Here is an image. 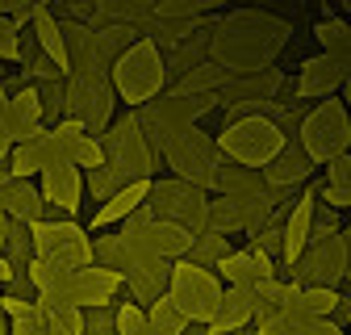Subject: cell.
<instances>
[{
  "label": "cell",
  "instance_id": "44dd1931",
  "mask_svg": "<svg viewBox=\"0 0 351 335\" xmlns=\"http://www.w3.org/2000/svg\"><path fill=\"white\" fill-rule=\"evenodd\" d=\"M314 38H318L322 55H330L335 63H343V67L351 71V21H347V17H339L335 9H326L322 21L314 25Z\"/></svg>",
  "mask_w": 351,
  "mask_h": 335
},
{
  "label": "cell",
  "instance_id": "7bdbcfd3",
  "mask_svg": "<svg viewBox=\"0 0 351 335\" xmlns=\"http://www.w3.org/2000/svg\"><path fill=\"white\" fill-rule=\"evenodd\" d=\"M9 113V89H5V80H0V117Z\"/></svg>",
  "mask_w": 351,
  "mask_h": 335
},
{
  "label": "cell",
  "instance_id": "b9f144b4",
  "mask_svg": "<svg viewBox=\"0 0 351 335\" xmlns=\"http://www.w3.org/2000/svg\"><path fill=\"white\" fill-rule=\"evenodd\" d=\"M339 101H343V109L351 113V71H347V80H343V93H339Z\"/></svg>",
  "mask_w": 351,
  "mask_h": 335
},
{
  "label": "cell",
  "instance_id": "60d3db41",
  "mask_svg": "<svg viewBox=\"0 0 351 335\" xmlns=\"http://www.w3.org/2000/svg\"><path fill=\"white\" fill-rule=\"evenodd\" d=\"M339 239H343V256H347V277H343V281L351 285V227H343V231H339Z\"/></svg>",
  "mask_w": 351,
  "mask_h": 335
},
{
  "label": "cell",
  "instance_id": "8d00e7d4",
  "mask_svg": "<svg viewBox=\"0 0 351 335\" xmlns=\"http://www.w3.org/2000/svg\"><path fill=\"white\" fill-rule=\"evenodd\" d=\"M0 310H5L9 323H17V319H34V314H38V306H34L29 298H13V293H0Z\"/></svg>",
  "mask_w": 351,
  "mask_h": 335
},
{
  "label": "cell",
  "instance_id": "f1b7e54d",
  "mask_svg": "<svg viewBox=\"0 0 351 335\" xmlns=\"http://www.w3.org/2000/svg\"><path fill=\"white\" fill-rule=\"evenodd\" d=\"M301 310H305V319H335V310H339V289L305 285L301 289Z\"/></svg>",
  "mask_w": 351,
  "mask_h": 335
},
{
  "label": "cell",
  "instance_id": "ba28073f",
  "mask_svg": "<svg viewBox=\"0 0 351 335\" xmlns=\"http://www.w3.org/2000/svg\"><path fill=\"white\" fill-rule=\"evenodd\" d=\"M159 159H167V168H171V176H176V181H189V185L205 189L209 197H213L217 168L226 163L222 151H217V143H213V135H205L201 126H193L189 135H180V139H176Z\"/></svg>",
  "mask_w": 351,
  "mask_h": 335
},
{
  "label": "cell",
  "instance_id": "484cf974",
  "mask_svg": "<svg viewBox=\"0 0 351 335\" xmlns=\"http://www.w3.org/2000/svg\"><path fill=\"white\" fill-rule=\"evenodd\" d=\"M67 273H71V268H63V264L51 260V256H38V251H34V260L25 264V277H29L34 293H63Z\"/></svg>",
  "mask_w": 351,
  "mask_h": 335
},
{
  "label": "cell",
  "instance_id": "8fae6325",
  "mask_svg": "<svg viewBox=\"0 0 351 335\" xmlns=\"http://www.w3.org/2000/svg\"><path fill=\"white\" fill-rule=\"evenodd\" d=\"M343 277H347V256H343V239L339 235H326V239L305 243L301 260L289 268V281L322 285V289H339Z\"/></svg>",
  "mask_w": 351,
  "mask_h": 335
},
{
  "label": "cell",
  "instance_id": "ffe728a7",
  "mask_svg": "<svg viewBox=\"0 0 351 335\" xmlns=\"http://www.w3.org/2000/svg\"><path fill=\"white\" fill-rule=\"evenodd\" d=\"M29 34H34V42L42 47V55H47L63 76H67V42H63V21L51 13V5H38V13H34V21H29Z\"/></svg>",
  "mask_w": 351,
  "mask_h": 335
},
{
  "label": "cell",
  "instance_id": "ab89813d",
  "mask_svg": "<svg viewBox=\"0 0 351 335\" xmlns=\"http://www.w3.org/2000/svg\"><path fill=\"white\" fill-rule=\"evenodd\" d=\"M9 335H51V331H47V323H42V314H34V319H17L9 327Z\"/></svg>",
  "mask_w": 351,
  "mask_h": 335
},
{
  "label": "cell",
  "instance_id": "e0dca14e",
  "mask_svg": "<svg viewBox=\"0 0 351 335\" xmlns=\"http://www.w3.org/2000/svg\"><path fill=\"white\" fill-rule=\"evenodd\" d=\"M0 209L13 218V222H25V227H34V222H47V201H42V189L34 185V181H5L0 185Z\"/></svg>",
  "mask_w": 351,
  "mask_h": 335
},
{
  "label": "cell",
  "instance_id": "bcb514c9",
  "mask_svg": "<svg viewBox=\"0 0 351 335\" xmlns=\"http://www.w3.org/2000/svg\"><path fill=\"white\" fill-rule=\"evenodd\" d=\"M134 335H151V327H147V331H134Z\"/></svg>",
  "mask_w": 351,
  "mask_h": 335
},
{
  "label": "cell",
  "instance_id": "8992f818",
  "mask_svg": "<svg viewBox=\"0 0 351 335\" xmlns=\"http://www.w3.org/2000/svg\"><path fill=\"white\" fill-rule=\"evenodd\" d=\"M301 151L310 155V163L326 168L330 159L351 151V113L343 109V101H318L301 122V135H297Z\"/></svg>",
  "mask_w": 351,
  "mask_h": 335
},
{
  "label": "cell",
  "instance_id": "d6986e66",
  "mask_svg": "<svg viewBox=\"0 0 351 335\" xmlns=\"http://www.w3.org/2000/svg\"><path fill=\"white\" fill-rule=\"evenodd\" d=\"M310 172H314V163L301 151V143H285L280 155L263 168V181H268L272 189H297V185L310 181Z\"/></svg>",
  "mask_w": 351,
  "mask_h": 335
},
{
  "label": "cell",
  "instance_id": "cb8c5ba5",
  "mask_svg": "<svg viewBox=\"0 0 351 335\" xmlns=\"http://www.w3.org/2000/svg\"><path fill=\"white\" fill-rule=\"evenodd\" d=\"M318 201L330 205L335 214L339 209H351V155H339L326 163V185L318 189Z\"/></svg>",
  "mask_w": 351,
  "mask_h": 335
},
{
  "label": "cell",
  "instance_id": "4316f807",
  "mask_svg": "<svg viewBox=\"0 0 351 335\" xmlns=\"http://www.w3.org/2000/svg\"><path fill=\"white\" fill-rule=\"evenodd\" d=\"M230 239H222V235H201V239H193V247H189V264H197V268H217V264H222L226 256H230Z\"/></svg>",
  "mask_w": 351,
  "mask_h": 335
},
{
  "label": "cell",
  "instance_id": "ac0fdd59",
  "mask_svg": "<svg viewBox=\"0 0 351 335\" xmlns=\"http://www.w3.org/2000/svg\"><path fill=\"white\" fill-rule=\"evenodd\" d=\"M147 193H151V181H134V185H125L121 193H113L105 205H97V214L88 218V231H109V227H121L134 209L147 201Z\"/></svg>",
  "mask_w": 351,
  "mask_h": 335
},
{
  "label": "cell",
  "instance_id": "7dc6e473",
  "mask_svg": "<svg viewBox=\"0 0 351 335\" xmlns=\"http://www.w3.org/2000/svg\"><path fill=\"white\" fill-rule=\"evenodd\" d=\"M347 335H351V331H347Z\"/></svg>",
  "mask_w": 351,
  "mask_h": 335
},
{
  "label": "cell",
  "instance_id": "9a60e30c",
  "mask_svg": "<svg viewBox=\"0 0 351 335\" xmlns=\"http://www.w3.org/2000/svg\"><path fill=\"white\" fill-rule=\"evenodd\" d=\"M343 80H347L343 63H335L330 55H310L297 67V93H301V101H326V97L343 93Z\"/></svg>",
  "mask_w": 351,
  "mask_h": 335
},
{
  "label": "cell",
  "instance_id": "7402d4cb",
  "mask_svg": "<svg viewBox=\"0 0 351 335\" xmlns=\"http://www.w3.org/2000/svg\"><path fill=\"white\" fill-rule=\"evenodd\" d=\"M251 323H255V302L247 298V293H239V289H226L222 306H217V314L209 323V331L213 335H243Z\"/></svg>",
  "mask_w": 351,
  "mask_h": 335
},
{
  "label": "cell",
  "instance_id": "7a4b0ae2",
  "mask_svg": "<svg viewBox=\"0 0 351 335\" xmlns=\"http://www.w3.org/2000/svg\"><path fill=\"white\" fill-rule=\"evenodd\" d=\"M109 80H113V93H117L130 109L151 105V101L167 89V67H163L159 47H155V42H147V38H138L130 51H121V59L113 63Z\"/></svg>",
  "mask_w": 351,
  "mask_h": 335
},
{
  "label": "cell",
  "instance_id": "603a6c76",
  "mask_svg": "<svg viewBox=\"0 0 351 335\" xmlns=\"http://www.w3.org/2000/svg\"><path fill=\"white\" fill-rule=\"evenodd\" d=\"M213 193L217 197H259V193H268V181H263V172H251V168L222 163L217 181H213Z\"/></svg>",
  "mask_w": 351,
  "mask_h": 335
},
{
  "label": "cell",
  "instance_id": "5bb4252c",
  "mask_svg": "<svg viewBox=\"0 0 351 335\" xmlns=\"http://www.w3.org/2000/svg\"><path fill=\"white\" fill-rule=\"evenodd\" d=\"M38 189H42V201H47V209H55L59 218H71L80 214L84 205V172L75 163H55L51 172L38 176Z\"/></svg>",
  "mask_w": 351,
  "mask_h": 335
},
{
  "label": "cell",
  "instance_id": "6da1fadb",
  "mask_svg": "<svg viewBox=\"0 0 351 335\" xmlns=\"http://www.w3.org/2000/svg\"><path fill=\"white\" fill-rule=\"evenodd\" d=\"M289 42V21L263 9H230L217 17V30L209 34L205 59L222 67L226 76H251L268 71Z\"/></svg>",
  "mask_w": 351,
  "mask_h": 335
},
{
  "label": "cell",
  "instance_id": "5b68a950",
  "mask_svg": "<svg viewBox=\"0 0 351 335\" xmlns=\"http://www.w3.org/2000/svg\"><path fill=\"white\" fill-rule=\"evenodd\" d=\"M222 293H226V285L217 281V273L197 268V264H189V260H176V264H171L167 302L180 310L189 323L209 327L213 314H217V306H222Z\"/></svg>",
  "mask_w": 351,
  "mask_h": 335
},
{
  "label": "cell",
  "instance_id": "4fadbf2b",
  "mask_svg": "<svg viewBox=\"0 0 351 335\" xmlns=\"http://www.w3.org/2000/svg\"><path fill=\"white\" fill-rule=\"evenodd\" d=\"M213 273H217V281H222L226 289L247 293L251 302H255V293H259L263 285H272V281H276V264L263 256V251H255L251 243H247V247H239V251H230V256L217 264Z\"/></svg>",
  "mask_w": 351,
  "mask_h": 335
},
{
  "label": "cell",
  "instance_id": "d590c367",
  "mask_svg": "<svg viewBox=\"0 0 351 335\" xmlns=\"http://www.w3.org/2000/svg\"><path fill=\"white\" fill-rule=\"evenodd\" d=\"M339 231H343V227H339V214H335L330 205H322V201H318L314 222H310V243H314V239H326V235H339Z\"/></svg>",
  "mask_w": 351,
  "mask_h": 335
},
{
  "label": "cell",
  "instance_id": "f35d334b",
  "mask_svg": "<svg viewBox=\"0 0 351 335\" xmlns=\"http://www.w3.org/2000/svg\"><path fill=\"white\" fill-rule=\"evenodd\" d=\"M255 335H297V323H289V319H263V323H255Z\"/></svg>",
  "mask_w": 351,
  "mask_h": 335
},
{
  "label": "cell",
  "instance_id": "83f0119b",
  "mask_svg": "<svg viewBox=\"0 0 351 335\" xmlns=\"http://www.w3.org/2000/svg\"><path fill=\"white\" fill-rule=\"evenodd\" d=\"M147 327H151V335H184L193 323L176 310L167 298H159L155 306H147Z\"/></svg>",
  "mask_w": 351,
  "mask_h": 335
},
{
  "label": "cell",
  "instance_id": "d6a6232c",
  "mask_svg": "<svg viewBox=\"0 0 351 335\" xmlns=\"http://www.w3.org/2000/svg\"><path fill=\"white\" fill-rule=\"evenodd\" d=\"M113 319H117V335L147 331V310H143V306H134V302H121V306H113Z\"/></svg>",
  "mask_w": 351,
  "mask_h": 335
},
{
  "label": "cell",
  "instance_id": "1f68e13d",
  "mask_svg": "<svg viewBox=\"0 0 351 335\" xmlns=\"http://www.w3.org/2000/svg\"><path fill=\"white\" fill-rule=\"evenodd\" d=\"M21 59V25L0 17V63H17Z\"/></svg>",
  "mask_w": 351,
  "mask_h": 335
},
{
  "label": "cell",
  "instance_id": "277c9868",
  "mask_svg": "<svg viewBox=\"0 0 351 335\" xmlns=\"http://www.w3.org/2000/svg\"><path fill=\"white\" fill-rule=\"evenodd\" d=\"M217 151H222L226 163L234 168H251V172H263L285 147V135L276 130V126L268 117H243V122H226L222 130L213 135Z\"/></svg>",
  "mask_w": 351,
  "mask_h": 335
},
{
  "label": "cell",
  "instance_id": "7c38bea8",
  "mask_svg": "<svg viewBox=\"0 0 351 335\" xmlns=\"http://www.w3.org/2000/svg\"><path fill=\"white\" fill-rule=\"evenodd\" d=\"M125 289V277L101 264H88V268H71L67 285H63V298L75 310H105L117 302V293Z\"/></svg>",
  "mask_w": 351,
  "mask_h": 335
},
{
  "label": "cell",
  "instance_id": "f546056e",
  "mask_svg": "<svg viewBox=\"0 0 351 335\" xmlns=\"http://www.w3.org/2000/svg\"><path fill=\"white\" fill-rule=\"evenodd\" d=\"M280 227H285V222H268L263 231L251 235V247L263 251V256H268L276 268H285V231H280Z\"/></svg>",
  "mask_w": 351,
  "mask_h": 335
},
{
  "label": "cell",
  "instance_id": "9c48e42d",
  "mask_svg": "<svg viewBox=\"0 0 351 335\" xmlns=\"http://www.w3.org/2000/svg\"><path fill=\"white\" fill-rule=\"evenodd\" d=\"M113 80L109 76H67V117L80 122L93 139H101L113 126Z\"/></svg>",
  "mask_w": 351,
  "mask_h": 335
},
{
  "label": "cell",
  "instance_id": "2e32d148",
  "mask_svg": "<svg viewBox=\"0 0 351 335\" xmlns=\"http://www.w3.org/2000/svg\"><path fill=\"white\" fill-rule=\"evenodd\" d=\"M38 135H47V126H42V101H38L34 84H25V89L9 93V139H13V147H21V143H34Z\"/></svg>",
  "mask_w": 351,
  "mask_h": 335
},
{
  "label": "cell",
  "instance_id": "f6af8a7d",
  "mask_svg": "<svg viewBox=\"0 0 351 335\" xmlns=\"http://www.w3.org/2000/svg\"><path fill=\"white\" fill-rule=\"evenodd\" d=\"M9 181V168H0V185H5Z\"/></svg>",
  "mask_w": 351,
  "mask_h": 335
},
{
  "label": "cell",
  "instance_id": "836d02e7",
  "mask_svg": "<svg viewBox=\"0 0 351 335\" xmlns=\"http://www.w3.org/2000/svg\"><path fill=\"white\" fill-rule=\"evenodd\" d=\"M71 163L80 168V172H97V168H105V151H101V139H93V135H88V139L75 147Z\"/></svg>",
  "mask_w": 351,
  "mask_h": 335
},
{
  "label": "cell",
  "instance_id": "3957f363",
  "mask_svg": "<svg viewBox=\"0 0 351 335\" xmlns=\"http://www.w3.org/2000/svg\"><path fill=\"white\" fill-rule=\"evenodd\" d=\"M101 151H105V168L113 172V181L121 189L134 185V181H155L159 155L151 151V143H147V135H143V126H138L134 113L113 122L109 130L101 135Z\"/></svg>",
  "mask_w": 351,
  "mask_h": 335
},
{
  "label": "cell",
  "instance_id": "e575fe53",
  "mask_svg": "<svg viewBox=\"0 0 351 335\" xmlns=\"http://www.w3.org/2000/svg\"><path fill=\"white\" fill-rule=\"evenodd\" d=\"M80 335H117L113 306H105V310H84V331Z\"/></svg>",
  "mask_w": 351,
  "mask_h": 335
},
{
  "label": "cell",
  "instance_id": "30bf717a",
  "mask_svg": "<svg viewBox=\"0 0 351 335\" xmlns=\"http://www.w3.org/2000/svg\"><path fill=\"white\" fill-rule=\"evenodd\" d=\"M34 251L38 256H51L63 268H88L93 264V235L88 227L71 222V218H47V222H34Z\"/></svg>",
  "mask_w": 351,
  "mask_h": 335
},
{
  "label": "cell",
  "instance_id": "4dcf8cb0",
  "mask_svg": "<svg viewBox=\"0 0 351 335\" xmlns=\"http://www.w3.org/2000/svg\"><path fill=\"white\" fill-rule=\"evenodd\" d=\"M84 193L93 197L97 205H105L113 193H121V185L113 181V172H109V168H97V172H84Z\"/></svg>",
  "mask_w": 351,
  "mask_h": 335
},
{
  "label": "cell",
  "instance_id": "74e56055",
  "mask_svg": "<svg viewBox=\"0 0 351 335\" xmlns=\"http://www.w3.org/2000/svg\"><path fill=\"white\" fill-rule=\"evenodd\" d=\"M297 335H347L335 319H301L297 323Z\"/></svg>",
  "mask_w": 351,
  "mask_h": 335
},
{
  "label": "cell",
  "instance_id": "ee69618b",
  "mask_svg": "<svg viewBox=\"0 0 351 335\" xmlns=\"http://www.w3.org/2000/svg\"><path fill=\"white\" fill-rule=\"evenodd\" d=\"M9 327H13V323L5 319V310H0V335H9Z\"/></svg>",
  "mask_w": 351,
  "mask_h": 335
},
{
  "label": "cell",
  "instance_id": "52a82bcc",
  "mask_svg": "<svg viewBox=\"0 0 351 335\" xmlns=\"http://www.w3.org/2000/svg\"><path fill=\"white\" fill-rule=\"evenodd\" d=\"M147 209L159 222H180L193 239L209 235V193L189 181H151Z\"/></svg>",
  "mask_w": 351,
  "mask_h": 335
},
{
  "label": "cell",
  "instance_id": "d4e9b609",
  "mask_svg": "<svg viewBox=\"0 0 351 335\" xmlns=\"http://www.w3.org/2000/svg\"><path fill=\"white\" fill-rule=\"evenodd\" d=\"M247 231V218H243V201L239 197H209V235H239Z\"/></svg>",
  "mask_w": 351,
  "mask_h": 335
}]
</instances>
